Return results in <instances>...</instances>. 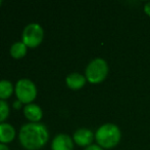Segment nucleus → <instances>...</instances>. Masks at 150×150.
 Returning <instances> with one entry per match:
<instances>
[{"label":"nucleus","mask_w":150,"mask_h":150,"mask_svg":"<svg viewBox=\"0 0 150 150\" xmlns=\"http://www.w3.org/2000/svg\"><path fill=\"white\" fill-rule=\"evenodd\" d=\"M49 140L47 126L42 122H28L21 126L18 141L27 150H39L43 148Z\"/></svg>","instance_id":"f257e3e1"},{"label":"nucleus","mask_w":150,"mask_h":150,"mask_svg":"<svg viewBox=\"0 0 150 150\" xmlns=\"http://www.w3.org/2000/svg\"><path fill=\"white\" fill-rule=\"evenodd\" d=\"M122 134L119 126L113 123H104L95 133V140L102 148L111 149L120 143Z\"/></svg>","instance_id":"f03ea898"},{"label":"nucleus","mask_w":150,"mask_h":150,"mask_svg":"<svg viewBox=\"0 0 150 150\" xmlns=\"http://www.w3.org/2000/svg\"><path fill=\"white\" fill-rule=\"evenodd\" d=\"M108 74V65L106 61L101 58L92 60L86 67L85 77L88 82L92 84H98L102 82Z\"/></svg>","instance_id":"7ed1b4c3"},{"label":"nucleus","mask_w":150,"mask_h":150,"mask_svg":"<svg viewBox=\"0 0 150 150\" xmlns=\"http://www.w3.org/2000/svg\"><path fill=\"white\" fill-rule=\"evenodd\" d=\"M14 94L16 99L23 104H31L37 98V86L33 80L29 78H21L14 85Z\"/></svg>","instance_id":"20e7f679"},{"label":"nucleus","mask_w":150,"mask_h":150,"mask_svg":"<svg viewBox=\"0 0 150 150\" xmlns=\"http://www.w3.org/2000/svg\"><path fill=\"white\" fill-rule=\"evenodd\" d=\"M44 38V30L38 23H30L24 28L22 33V41L27 47L35 48L42 43Z\"/></svg>","instance_id":"39448f33"},{"label":"nucleus","mask_w":150,"mask_h":150,"mask_svg":"<svg viewBox=\"0 0 150 150\" xmlns=\"http://www.w3.org/2000/svg\"><path fill=\"white\" fill-rule=\"evenodd\" d=\"M94 135H93L92 131L89 128H82L77 130L74 133L73 140L77 145L81 147H88L92 145V141L94 139Z\"/></svg>","instance_id":"423d86ee"},{"label":"nucleus","mask_w":150,"mask_h":150,"mask_svg":"<svg viewBox=\"0 0 150 150\" xmlns=\"http://www.w3.org/2000/svg\"><path fill=\"white\" fill-rule=\"evenodd\" d=\"M74 140L67 134H58L51 142V150H74Z\"/></svg>","instance_id":"0eeeda50"},{"label":"nucleus","mask_w":150,"mask_h":150,"mask_svg":"<svg viewBox=\"0 0 150 150\" xmlns=\"http://www.w3.org/2000/svg\"><path fill=\"white\" fill-rule=\"evenodd\" d=\"M23 112L29 122H40L43 117V110L39 105L35 103L25 105Z\"/></svg>","instance_id":"6e6552de"},{"label":"nucleus","mask_w":150,"mask_h":150,"mask_svg":"<svg viewBox=\"0 0 150 150\" xmlns=\"http://www.w3.org/2000/svg\"><path fill=\"white\" fill-rule=\"evenodd\" d=\"M16 136V131L14 126L7 122L0 123V143L6 144L11 143Z\"/></svg>","instance_id":"1a4fd4ad"},{"label":"nucleus","mask_w":150,"mask_h":150,"mask_svg":"<svg viewBox=\"0 0 150 150\" xmlns=\"http://www.w3.org/2000/svg\"><path fill=\"white\" fill-rule=\"evenodd\" d=\"M87 82L85 75L81 74V73L74 72L71 73L67 76L65 78V83H67V88H71L73 90H79L83 88Z\"/></svg>","instance_id":"9d476101"},{"label":"nucleus","mask_w":150,"mask_h":150,"mask_svg":"<svg viewBox=\"0 0 150 150\" xmlns=\"http://www.w3.org/2000/svg\"><path fill=\"white\" fill-rule=\"evenodd\" d=\"M9 52H10V56L13 59L20 60V59H23L26 57L27 52H28V47H27L26 44L21 40V41H16L11 44Z\"/></svg>","instance_id":"9b49d317"},{"label":"nucleus","mask_w":150,"mask_h":150,"mask_svg":"<svg viewBox=\"0 0 150 150\" xmlns=\"http://www.w3.org/2000/svg\"><path fill=\"white\" fill-rule=\"evenodd\" d=\"M14 93V86L10 80L1 79L0 80V100L6 101L12 96Z\"/></svg>","instance_id":"f8f14e48"},{"label":"nucleus","mask_w":150,"mask_h":150,"mask_svg":"<svg viewBox=\"0 0 150 150\" xmlns=\"http://www.w3.org/2000/svg\"><path fill=\"white\" fill-rule=\"evenodd\" d=\"M10 113L9 105L6 101L0 100V123L5 122V120L8 118Z\"/></svg>","instance_id":"ddd939ff"},{"label":"nucleus","mask_w":150,"mask_h":150,"mask_svg":"<svg viewBox=\"0 0 150 150\" xmlns=\"http://www.w3.org/2000/svg\"><path fill=\"white\" fill-rule=\"evenodd\" d=\"M85 150H103V148H102V147L99 146V145H94V144H92V145H90V146L86 147Z\"/></svg>","instance_id":"4468645a"},{"label":"nucleus","mask_w":150,"mask_h":150,"mask_svg":"<svg viewBox=\"0 0 150 150\" xmlns=\"http://www.w3.org/2000/svg\"><path fill=\"white\" fill-rule=\"evenodd\" d=\"M12 106H13V108L14 109H21L23 107V103L22 102H20L18 100H16V101H14L13 102V104H12Z\"/></svg>","instance_id":"2eb2a0df"},{"label":"nucleus","mask_w":150,"mask_h":150,"mask_svg":"<svg viewBox=\"0 0 150 150\" xmlns=\"http://www.w3.org/2000/svg\"><path fill=\"white\" fill-rule=\"evenodd\" d=\"M144 11H145V14H146L147 16L150 17V2H147V3L145 4V6H144Z\"/></svg>","instance_id":"dca6fc26"},{"label":"nucleus","mask_w":150,"mask_h":150,"mask_svg":"<svg viewBox=\"0 0 150 150\" xmlns=\"http://www.w3.org/2000/svg\"><path fill=\"white\" fill-rule=\"evenodd\" d=\"M0 150H9V148H8V146L6 144L0 143Z\"/></svg>","instance_id":"f3484780"},{"label":"nucleus","mask_w":150,"mask_h":150,"mask_svg":"<svg viewBox=\"0 0 150 150\" xmlns=\"http://www.w3.org/2000/svg\"><path fill=\"white\" fill-rule=\"evenodd\" d=\"M2 3H3V2H2V0H0V6L2 5Z\"/></svg>","instance_id":"a211bd4d"}]
</instances>
